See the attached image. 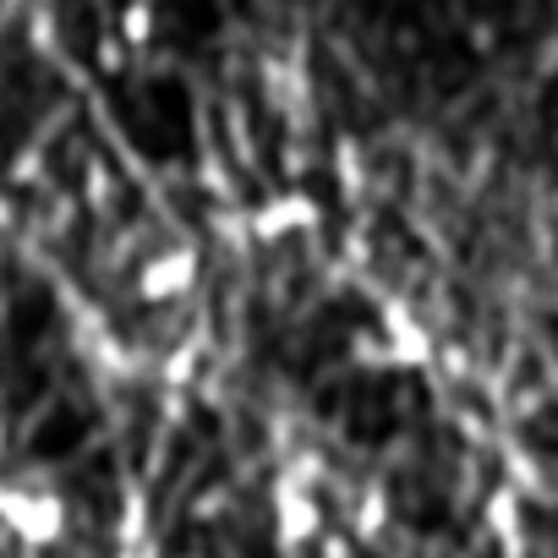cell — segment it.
<instances>
[{
	"instance_id": "277c9868",
	"label": "cell",
	"mask_w": 558,
	"mask_h": 558,
	"mask_svg": "<svg viewBox=\"0 0 558 558\" xmlns=\"http://www.w3.org/2000/svg\"><path fill=\"white\" fill-rule=\"evenodd\" d=\"M116 34H121V45L137 56V50H148L154 45V34H159V12H154V0H126L121 7V17H116Z\"/></svg>"
},
{
	"instance_id": "5b68a950",
	"label": "cell",
	"mask_w": 558,
	"mask_h": 558,
	"mask_svg": "<svg viewBox=\"0 0 558 558\" xmlns=\"http://www.w3.org/2000/svg\"><path fill=\"white\" fill-rule=\"evenodd\" d=\"M12 219H17V214H12V197L0 192V230H12Z\"/></svg>"
},
{
	"instance_id": "3957f363",
	"label": "cell",
	"mask_w": 558,
	"mask_h": 558,
	"mask_svg": "<svg viewBox=\"0 0 558 558\" xmlns=\"http://www.w3.org/2000/svg\"><path fill=\"white\" fill-rule=\"evenodd\" d=\"M252 241H263V246H279V241H291V235H302V230H313L318 225V197H307V192H274L252 219Z\"/></svg>"
},
{
	"instance_id": "6da1fadb",
	"label": "cell",
	"mask_w": 558,
	"mask_h": 558,
	"mask_svg": "<svg viewBox=\"0 0 558 558\" xmlns=\"http://www.w3.org/2000/svg\"><path fill=\"white\" fill-rule=\"evenodd\" d=\"M197 252L192 246H165V252H154L143 268H137V302H148V307H165V302H181V296H192V286H197Z\"/></svg>"
},
{
	"instance_id": "7a4b0ae2",
	"label": "cell",
	"mask_w": 558,
	"mask_h": 558,
	"mask_svg": "<svg viewBox=\"0 0 558 558\" xmlns=\"http://www.w3.org/2000/svg\"><path fill=\"white\" fill-rule=\"evenodd\" d=\"M0 520L23 542H56L66 525V509L56 493H39V487H0Z\"/></svg>"
}]
</instances>
